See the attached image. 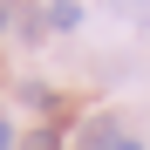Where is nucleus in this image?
I'll list each match as a JSON object with an SVG mask.
<instances>
[{"label":"nucleus","instance_id":"3","mask_svg":"<svg viewBox=\"0 0 150 150\" xmlns=\"http://www.w3.org/2000/svg\"><path fill=\"white\" fill-rule=\"evenodd\" d=\"M116 150H143V143H130V137H116Z\"/></svg>","mask_w":150,"mask_h":150},{"label":"nucleus","instance_id":"4","mask_svg":"<svg viewBox=\"0 0 150 150\" xmlns=\"http://www.w3.org/2000/svg\"><path fill=\"white\" fill-rule=\"evenodd\" d=\"M0 21H7V14H0Z\"/></svg>","mask_w":150,"mask_h":150},{"label":"nucleus","instance_id":"2","mask_svg":"<svg viewBox=\"0 0 150 150\" xmlns=\"http://www.w3.org/2000/svg\"><path fill=\"white\" fill-rule=\"evenodd\" d=\"M21 150H62V143H55V137L41 130V137H28V143H21Z\"/></svg>","mask_w":150,"mask_h":150},{"label":"nucleus","instance_id":"1","mask_svg":"<svg viewBox=\"0 0 150 150\" xmlns=\"http://www.w3.org/2000/svg\"><path fill=\"white\" fill-rule=\"evenodd\" d=\"M75 150H116V130H109V123H89V130H82V143H75Z\"/></svg>","mask_w":150,"mask_h":150}]
</instances>
